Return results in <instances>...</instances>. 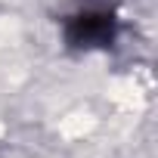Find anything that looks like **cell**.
<instances>
[{"label":"cell","mask_w":158,"mask_h":158,"mask_svg":"<svg viewBox=\"0 0 158 158\" xmlns=\"http://www.w3.org/2000/svg\"><path fill=\"white\" fill-rule=\"evenodd\" d=\"M118 22L109 10H84L68 19L65 25V40L77 50H96V47H109L115 40Z\"/></svg>","instance_id":"obj_1"}]
</instances>
